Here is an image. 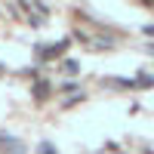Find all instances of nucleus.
<instances>
[{
	"instance_id": "1",
	"label": "nucleus",
	"mask_w": 154,
	"mask_h": 154,
	"mask_svg": "<svg viewBox=\"0 0 154 154\" xmlns=\"http://www.w3.org/2000/svg\"><path fill=\"white\" fill-rule=\"evenodd\" d=\"M46 96H49V86H46V83H37V86H34V99H40V102H43Z\"/></svg>"
},
{
	"instance_id": "2",
	"label": "nucleus",
	"mask_w": 154,
	"mask_h": 154,
	"mask_svg": "<svg viewBox=\"0 0 154 154\" xmlns=\"http://www.w3.org/2000/svg\"><path fill=\"white\" fill-rule=\"evenodd\" d=\"M145 3H148V6H151V3H154V0H145Z\"/></svg>"
}]
</instances>
